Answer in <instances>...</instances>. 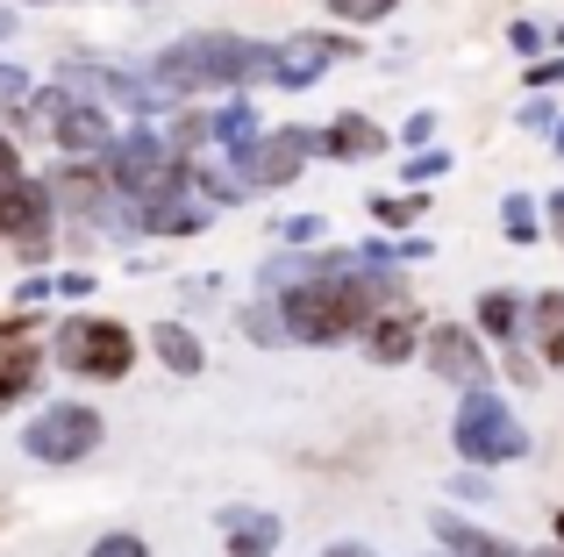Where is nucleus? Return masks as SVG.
<instances>
[{
	"instance_id": "nucleus-18",
	"label": "nucleus",
	"mask_w": 564,
	"mask_h": 557,
	"mask_svg": "<svg viewBox=\"0 0 564 557\" xmlns=\"http://www.w3.org/2000/svg\"><path fill=\"white\" fill-rule=\"evenodd\" d=\"M479 329L500 336V343H522V301H514V293H486L479 301Z\"/></svg>"
},
{
	"instance_id": "nucleus-17",
	"label": "nucleus",
	"mask_w": 564,
	"mask_h": 557,
	"mask_svg": "<svg viewBox=\"0 0 564 557\" xmlns=\"http://www.w3.org/2000/svg\"><path fill=\"white\" fill-rule=\"evenodd\" d=\"M151 343H158V358H165L172 364V372H200V336H193V329H180V321H158V336H151Z\"/></svg>"
},
{
	"instance_id": "nucleus-34",
	"label": "nucleus",
	"mask_w": 564,
	"mask_h": 557,
	"mask_svg": "<svg viewBox=\"0 0 564 557\" xmlns=\"http://www.w3.org/2000/svg\"><path fill=\"white\" fill-rule=\"evenodd\" d=\"M329 557H372V550H365V544H336Z\"/></svg>"
},
{
	"instance_id": "nucleus-14",
	"label": "nucleus",
	"mask_w": 564,
	"mask_h": 557,
	"mask_svg": "<svg viewBox=\"0 0 564 557\" xmlns=\"http://www.w3.org/2000/svg\"><path fill=\"white\" fill-rule=\"evenodd\" d=\"M365 350H372L379 364H400L414 350V315H379L372 329H365Z\"/></svg>"
},
{
	"instance_id": "nucleus-2",
	"label": "nucleus",
	"mask_w": 564,
	"mask_h": 557,
	"mask_svg": "<svg viewBox=\"0 0 564 557\" xmlns=\"http://www.w3.org/2000/svg\"><path fill=\"white\" fill-rule=\"evenodd\" d=\"M451 436H457V458L465 465H508V458L529 450V436L514 429V415L494 401V393H479V386H465V407H457Z\"/></svg>"
},
{
	"instance_id": "nucleus-25",
	"label": "nucleus",
	"mask_w": 564,
	"mask_h": 557,
	"mask_svg": "<svg viewBox=\"0 0 564 557\" xmlns=\"http://www.w3.org/2000/svg\"><path fill=\"white\" fill-rule=\"evenodd\" d=\"M422 208H429V200H414V194H393V200H379V222H393V229H400V222H414Z\"/></svg>"
},
{
	"instance_id": "nucleus-33",
	"label": "nucleus",
	"mask_w": 564,
	"mask_h": 557,
	"mask_svg": "<svg viewBox=\"0 0 564 557\" xmlns=\"http://www.w3.org/2000/svg\"><path fill=\"white\" fill-rule=\"evenodd\" d=\"M494 557H551V550H514V544H494Z\"/></svg>"
},
{
	"instance_id": "nucleus-6",
	"label": "nucleus",
	"mask_w": 564,
	"mask_h": 557,
	"mask_svg": "<svg viewBox=\"0 0 564 557\" xmlns=\"http://www.w3.org/2000/svg\"><path fill=\"white\" fill-rule=\"evenodd\" d=\"M51 215H57V194L36 179H0V229H8L22 251H43V237H51Z\"/></svg>"
},
{
	"instance_id": "nucleus-27",
	"label": "nucleus",
	"mask_w": 564,
	"mask_h": 557,
	"mask_svg": "<svg viewBox=\"0 0 564 557\" xmlns=\"http://www.w3.org/2000/svg\"><path fill=\"white\" fill-rule=\"evenodd\" d=\"M508 43L529 57V51H543V29H536V22H514V29H508Z\"/></svg>"
},
{
	"instance_id": "nucleus-13",
	"label": "nucleus",
	"mask_w": 564,
	"mask_h": 557,
	"mask_svg": "<svg viewBox=\"0 0 564 557\" xmlns=\"http://www.w3.org/2000/svg\"><path fill=\"white\" fill-rule=\"evenodd\" d=\"M322 151H336V157H379V151H386V136H379L372 122H365V114H344V122L322 129Z\"/></svg>"
},
{
	"instance_id": "nucleus-16",
	"label": "nucleus",
	"mask_w": 564,
	"mask_h": 557,
	"mask_svg": "<svg viewBox=\"0 0 564 557\" xmlns=\"http://www.w3.org/2000/svg\"><path fill=\"white\" fill-rule=\"evenodd\" d=\"M215 136H221V151H229L236 165L258 151V114H250V100H236V108H221V114H215Z\"/></svg>"
},
{
	"instance_id": "nucleus-19",
	"label": "nucleus",
	"mask_w": 564,
	"mask_h": 557,
	"mask_svg": "<svg viewBox=\"0 0 564 557\" xmlns=\"http://www.w3.org/2000/svg\"><path fill=\"white\" fill-rule=\"evenodd\" d=\"M529 321H536V336H543V358L564 364V293H536Z\"/></svg>"
},
{
	"instance_id": "nucleus-20",
	"label": "nucleus",
	"mask_w": 564,
	"mask_h": 557,
	"mask_svg": "<svg viewBox=\"0 0 564 557\" xmlns=\"http://www.w3.org/2000/svg\"><path fill=\"white\" fill-rule=\"evenodd\" d=\"M436 536L451 544L457 557H494L500 536H486V529H471V522H457V515H436Z\"/></svg>"
},
{
	"instance_id": "nucleus-4",
	"label": "nucleus",
	"mask_w": 564,
	"mask_h": 557,
	"mask_svg": "<svg viewBox=\"0 0 564 557\" xmlns=\"http://www.w3.org/2000/svg\"><path fill=\"white\" fill-rule=\"evenodd\" d=\"M180 179H186V165H180V151H172L165 136L137 129V136L115 143V186H122V194L158 200V194H180Z\"/></svg>"
},
{
	"instance_id": "nucleus-38",
	"label": "nucleus",
	"mask_w": 564,
	"mask_h": 557,
	"mask_svg": "<svg viewBox=\"0 0 564 557\" xmlns=\"http://www.w3.org/2000/svg\"><path fill=\"white\" fill-rule=\"evenodd\" d=\"M557 536H564V515H557Z\"/></svg>"
},
{
	"instance_id": "nucleus-8",
	"label": "nucleus",
	"mask_w": 564,
	"mask_h": 557,
	"mask_svg": "<svg viewBox=\"0 0 564 557\" xmlns=\"http://www.w3.org/2000/svg\"><path fill=\"white\" fill-rule=\"evenodd\" d=\"M315 151H322V136H307V129H279V136H264L236 172H243V179H258V186H286Z\"/></svg>"
},
{
	"instance_id": "nucleus-32",
	"label": "nucleus",
	"mask_w": 564,
	"mask_h": 557,
	"mask_svg": "<svg viewBox=\"0 0 564 557\" xmlns=\"http://www.w3.org/2000/svg\"><path fill=\"white\" fill-rule=\"evenodd\" d=\"M0 179H14V143H0Z\"/></svg>"
},
{
	"instance_id": "nucleus-1",
	"label": "nucleus",
	"mask_w": 564,
	"mask_h": 557,
	"mask_svg": "<svg viewBox=\"0 0 564 557\" xmlns=\"http://www.w3.org/2000/svg\"><path fill=\"white\" fill-rule=\"evenodd\" d=\"M258 72H272V51L250 36H186L158 57V86H172V100L193 86H243Z\"/></svg>"
},
{
	"instance_id": "nucleus-37",
	"label": "nucleus",
	"mask_w": 564,
	"mask_h": 557,
	"mask_svg": "<svg viewBox=\"0 0 564 557\" xmlns=\"http://www.w3.org/2000/svg\"><path fill=\"white\" fill-rule=\"evenodd\" d=\"M551 36H557V43H564V29H551Z\"/></svg>"
},
{
	"instance_id": "nucleus-36",
	"label": "nucleus",
	"mask_w": 564,
	"mask_h": 557,
	"mask_svg": "<svg viewBox=\"0 0 564 557\" xmlns=\"http://www.w3.org/2000/svg\"><path fill=\"white\" fill-rule=\"evenodd\" d=\"M557 151H564V122H557Z\"/></svg>"
},
{
	"instance_id": "nucleus-24",
	"label": "nucleus",
	"mask_w": 564,
	"mask_h": 557,
	"mask_svg": "<svg viewBox=\"0 0 564 557\" xmlns=\"http://www.w3.org/2000/svg\"><path fill=\"white\" fill-rule=\"evenodd\" d=\"M336 14H344V22H379V14H393L400 0H329Z\"/></svg>"
},
{
	"instance_id": "nucleus-26",
	"label": "nucleus",
	"mask_w": 564,
	"mask_h": 557,
	"mask_svg": "<svg viewBox=\"0 0 564 557\" xmlns=\"http://www.w3.org/2000/svg\"><path fill=\"white\" fill-rule=\"evenodd\" d=\"M86 557H151V550H143V536H100Z\"/></svg>"
},
{
	"instance_id": "nucleus-21",
	"label": "nucleus",
	"mask_w": 564,
	"mask_h": 557,
	"mask_svg": "<svg viewBox=\"0 0 564 557\" xmlns=\"http://www.w3.org/2000/svg\"><path fill=\"white\" fill-rule=\"evenodd\" d=\"M29 386H36V358H29V350L22 343H0V401H14V393H29Z\"/></svg>"
},
{
	"instance_id": "nucleus-23",
	"label": "nucleus",
	"mask_w": 564,
	"mask_h": 557,
	"mask_svg": "<svg viewBox=\"0 0 564 557\" xmlns=\"http://www.w3.org/2000/svg\"><path fill=\"white\" fill-rule=\"evenodd\" d=\"M500 229H508L514 243H529V237H536V208H529L522 194H508V208H500Z\"/></svg>"
},
{
	"instance_id": "nucleus-31",
	"label": "nucleus",
	"mask_w": 564,
	"mask_h": 557,
	"mask_svg": "<svg viewBox=\"0 0 564 557\" xmlns=\"http://www.w3.org/2000/svg\"><path fill=\"white\" fill-rule=\"evenodd\" d=\"M551 229H557V243H564V194H551Z\"/></svg>"
},
{
	"instance_id": "nucleus-15",
	"label": "nucleus",
	"mask_w": 564,
	"mask_h": 557,
	"mask_svg": "<svg viewBox=\"0 0 564 557\" xmlns=\"http://www.w3.org/2000/svg\"><path fill=\"white\" fill-rule=\"evenodd\" d=\"M200 222H207V208H186L180 194H158L151 208H143V229H158V237H193Z\"/></svg>"
},
{
	"instance_id": "nucleus-12",
	"label": "nucleus",
	"mask_w": 564,
	"mask_h": 557,
	"mask_svg": "<svg viewBox=\"0 0 564 557\" xmlns=\"http://www.w3.org/2000/svg\"><path fill=\"white\" fill-rule=\"evenodd\" d=\"M221 536L236 557H272L279 550V522L264 507H221Z\"/></svg>"
},
{
	"instance_id": "nucleus-9",
	"label": "nucleus",
	"mask_w": 564,
	"mask_h": 557,
	"mask_svg": "<svg viewBox=\"0 0 564 557\" xmlns=\"http://www.w3.org/2000/svg\"><path fill=\"white\" fill-rule=\"evenodd\" d=\"M344 51H350L344 36H293V43H279V51H272V72H264V79L286 86V94H301V86H315V72L336 65Z\"/></svg>"
},
{
	"instance_id": "nucleus-5",
	"label": "nucleus",
	"mask_w": 564,
	"mask_h": 557,
	"mask_svg": "<svg viewBox=\"0 0 564 557\" xmlns=\"http://www.w3.org/2000/svg\"><path fill=\"white\" fill-rule=\"evenodd\" d=\"M94 444H100V415H94V407H79V401L43 407V415L22 429V450H29V458H43V465H79Z\"/></svg>"
},
{
	"instance_id": "nucleus-22",
	"label": "nucleus",
	"mask_w": 564,
	"mask_h": 557,
	"mask_svg": "<svg viewBox=\"0 0 564 557\" xmlns=\"http://www.w3.org/2000/svg\"><path fill=\"white\" fill-rule=\"evenodd\" d=\"M243 329L258 336V343H286V315H279V307H243Z\"/></svg>"
},
{
	"instance_id": "nucleus-35",
	"label": "nucleus",
	"mask_w": 564,
	"mask_h": 557,
	"mask_svg": "<svg viewBox=\"0 0 564 557\" xmlns=\"http://www.w3.org/2000/svg\"><path fill=\"white\" fill-rule=\"evenodd\" d=\"M8 29H14V14H8V8H0V36H8Z\"/></svg>"
},
{
	"instance_id": "nucleus-3",
	"label": "nucleus",
	"mask_w": 564,
	"mask_h": 557,
	"mask_svg": "<svg viewBox=\"0 0 564 557\" xmlns=\"http://www.w3.org/2000/svg\"><path fill=\"white\" fill-rule=\"evenodd\" d=\"M57 358H65L79 379H122L129 358H137V343H129L122 321L79 315V321H65V336H57Z\"/></svg>"
},
{
	"instance_id": "nucleus-28",
	"label": "nucleus",
	"mask_w": 564,
	"mask_h": 557,
	"mask_svg": "<svg viewBox=\"0 0 564 557\" xmlns=\"http://www.w3.org/2000/svg\"><path fill=\"white\" fill-rule=\"evenodd\" d=\"M457 493H465V501H494V479H479V472H465V479H457Z\"/></svg>"
},
{
	"instance_id": "nucleus-30",
	"label": "nucleus",
	"mask_w": 564,
	"mask_h": 557,
	"mask_svg": "<svg viewBox=\"0 0 564 557\" xmlns=\"http://www.w3.org/2000/svg\"><path fill=\"white\" fill-rule=\"evenodd\" d=\"M529 86H564V65H536V72H529Z\"/></svg>"
},
{
	"instance_id": "nucleus-10",
	"label": "nucleus",
	"mask_w": 564,
	"mask_h": 557,
	"mask_svg": "<svg viewBox=\"0 0 564 557\" xmlns=\"http://www.w3.org/2000/svg\"><path fill=\"white\" fill-rule=\"evenodd\" d=\"M429 372L451 379V386H486V350H479V336H465L457 321H443V329L429 336Z\"/></svg>"
},
{
	"instance_id": "nucleus-7",
	"label": "nucleus",
	"mask_w": 564,
	"mask_h": 557,
	"mask_svg": "<svg viewBox=\"0 0 564 557\" xmlns=\"http://www.w3.org/2000/svg\"><path fill=\"white\" fill-rule=\"evenodd\" d=\"M51 194H57V208H65V215H86V222H100L108 237H137V215L108 208L115 186H108V179H94V172H57Z\"/></svg>"
},
{
	"instance_id": "nucleus-11",
	"label": "nucleus",
	"mask_w": 564,
	"mask_h": 557,
	"mask_svg": "<svg viewBox=\"0 0 564 557\" xmlns=\"http://www.w3.org/2000/svg\"><path fill=\"white\" fill-rule=\"evenodd\" d=\"M51 122H57V143H65V151H115L108 114L86 108V100H65V94H57L51 100Z\"/></svg>"
},
{
	"instance_id": "nucleus-29",
	"label": "nucleus",
	"mask_w": 564,
	"mask_h": 557,
	"mask_svg": "<svg viewBox=\"0 0 564 557\" xmlns=\"http://www.w3.org/2000/svg\"><path fill=\"white\" fill-rule=\"evenodd\" d=\"M22 94H29V79L14 65H0V100H22Z\"/></svg>"
}]
</instances>
